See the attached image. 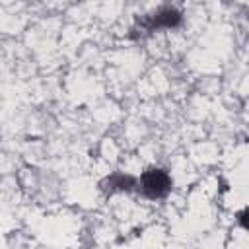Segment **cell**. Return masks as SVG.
I'll use <instances>...</instances> for the list:
<instances>
[{"label":"cell","instance_id":"2","mask_svg":"<svg viewBox=\"0 0 249 249\" xmlns=\"http://www.w3.org/2000/svg\"><path fill=\"white\" fill-rule=\"evenodd\" d=\"M183 21V14L175 6H161L156 12L144 16L140 19V27L146 33L152 31H161V29H175Z\"/></svg>","mask_w":249,"mask_h":249},{"label":"cell","instance_id":"3","mask_svg":"<svg viewBox=\"0 0 249 249\" xmlns=\"http://www.w3.org/2000/svg\"><path fill=\"white\" fill-rule=\"evenodd\" d=\"M103 189L109 193H130L136 191V177L128 173H113L103 181Z\"/></svg>","mask_w":249,"mask_h":249},{"label":"cell","instance_id":"1","mask_svg":"<svg viewBox=\"0 0 249 249\" xmlns=\"http://www.w3.org/2000/svg\"><path fill=\"white\" fill-rule=\"evenodd\" d=\"M173 189V179L163 167H148L136 177V191L148 200H163Z\"/></svg>","mask_w":249,"mask_h":249}]
</instances>
